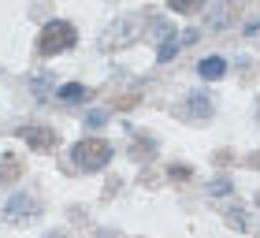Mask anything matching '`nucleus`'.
I'll return each instance as SVG.
<instances>
[{
	"label": "nucleus",
	"mask_w": 260,
	"mask_h": 238,
	"mask_svg": "<svg viewBox=\"0 0 260 238\" xmlns=\"http://www.w3.org/2000/svg\"><path fill=\"white\" fill-rule=\"evenodd\" d=\"M75 41H78L75 26L63 22V19H52V22H45V30L38 34V56H56V52L71 49Z\"/></svg>",
	"instance_id": "obj_1"
},
{
	"label": "nucleus",
	"mask_w": 260,
	"mask_h": 238,
	"mask_svg": "<svg viewBox=\"0 0 260 238\" xmlns=\"http://www.w3.org/2000/svg\"><path fill=\"white\" fill-rule=\"evenodd\" d=\"M71 160L78 164L82 171H101L104 164L112 160V145L101 138H82L75 149H71Z\"/></svg>",
	"instance_id": "obj_2"
},
{
	"label": "nucleus",
	"mask_w": 260,
	"mask_h": 238,
	"mask_svg": "<svg viewBox=\"0 0 260 238\" xmlns=\"http://www.w3.org/2000/svg\"><path fill=\"white\" fill-rule=\"evenodd\" d=\"M22 141H26L30 149H52L56 145V134L49 127H26V130H22Z\"/></svg>",
	"instance_id": "obj_3"
},
{
	"label": "nucleus",
	"mask_w": 260,
	"mask_h": 238,
	"mask_svg": "<svg viewBox=\"0 0 260 238\" xmlns=\"http://www.w3.org/2000/svg\"><path fill=\"white\" fill-rule=\"evenodd\" d=\"M223 71H227L223 56H205V60H201V78H219Z\"/></svg>",
	"instance_id": "obj_4"
},
{
	"label": "nucleus",
	"mask_w": 260,
	"mask_h": 238,
	"mask_svg": "<svg viewBox=\"0 0 260 238\" xmlns=\"http://www.w3.org/2000/svg\"><path fill=\"white\" fill-rule=\"evenodd\" d=\"M171 11H179V15H193V11L205 8V0H168Z\"/></svg>",
	"instance_id": "obj_5"
},
{
	"label": "nucleus",
	"mask_w": 260,
	"mask_h": 238,
	"mask_svg": "<svg viewBox=\"0 0 260 238\" xmlns=\"http://www.w3.org/2000/svg\"><path fill=\"white\" fill-rule=\"evenodd\" d=\"M82 97H86V90H82L78 82H67V86L60 90V101H67V104H71V101H82Z\"/></svg>",
	"instance_id": "obj_6"
},
{
	"label": "nucleus",
	"mask_w": 260,
	"mask_h": 238,
	"mask_svg": "<svg viewBox=\"0 0 260 238\" xmlns=\"http://www.w3.org/2000/svg\"><path fill=\"white\" fill-rule=\"evenodd\" d=\"M179 45H182V38H171V41H168V45H164V49H160V60H171Z\"/></svg>",
	"instance_id": "obj_7"
},
{
	"label": "nucleus",
	"mask_w": 260,
	"mask_h": 238,
	"mask_svg": "<svg viewBox=\"0 0 260 238\" xmlns=\"http://www.w3.org/2000/svg\"><path fill=\"white\" fill-rule=\"evenodd\" d=\"M26 205H30V197H15V201H11V216H22V212H26Z\"/></svg>",
	"instance_id": "obj_8"
},
{
	"label": "nucleus",
	"mask_w": 260,
	"mask_h": 238,
	"mask_svg": "<svg viewBox=\"0 0 260 238\" xmlns=\"http://www.w3.org/2000/svg\"><path fill=\"white\" fill-rule=\"evenodd\" d=\"M86 123H89V127H101V123H104V112H89Z\"/></svg>",
	"instance_id": "obj_9"
},
{
	"label": "nucleus",
	"mask_w": 260,
	"mask_h": 238,
	"mask_svg": "<svg viewBox=\"0 0 260 238\" xmlns=\"http://www.w3.org/2000/svg\"><path fill=\"white\" fill-rule=\"evenodd\" d=\"M171 175H175V178H186V175H190V168H186V164H182V168L175 164V168H171Z\"/></svg>",
	"instance_id": "obj_10"
}]
</instances>
